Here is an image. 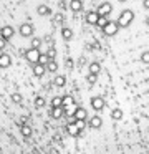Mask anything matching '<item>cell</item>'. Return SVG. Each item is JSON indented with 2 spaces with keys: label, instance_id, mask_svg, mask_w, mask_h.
<instances>
[{
  "label": "cell",
  "instance_id": "obj_1",
  "mask_svg": "<svg viewBox=\"0 0 149 154\" xmlns=\"http://www.w3.org/2000/svg\"><path fill=\"white\" fill-rule=\"evenodd\" d=\"M134 20V12L132 10H123L121 15H119L118 22H116V25H118V28H126L131 25V22Z\"/></svg>",
  "mask_w": 149,
  "mask_h": 154
},
{
  "label": "cell",
  "instance_id": "obj_2",
  "mask_svg": "<svg viewBox=\"0 0 149 154\" xmlns=\"http://www.w3.org/2000/svg\"><path fill=\"white\" fill-rule=\"evenodd\" d=\"M73 119H75V123H85L88 119V113H86L85 108H76L75 113H73Z\"/></svg>",
  "mask_w": 149,
  "mask_h": 154
},
{
  "label": "cell",
  "instance_id": "obj_3",
  "mask_svg": "<svg viewBox=\"0 0 149 154\" xmlns=\"http://www.w3.org/2000/svg\"><path fill=\"white\" fill-rule=\"evenodd\" d=\"M113 12V5L109 4V2H104V4H101L98 7V10H96V14L99 15V17H108L109 14Z\"/></svg>",
  "mask_w": 149,
  "mask_h": 154
},
{
  "label": "cell",
  "instance_id": "obj_4",
  "mask_svg": "<svg viewBox=\"0 0 149 154\" xmlns=\"http://www.w3.org/2000/svg\"><path fill=\"white\" fill-rule=\"evenodd\" d=\"M118 25H116V22H111L109 20L108 23L104 25V28H103V32H104V35H108V37H113V35L118 33Z\"/></svg>",
  "mask_w": 149,
  "mask_h": 154
},
{
  "label": "cell",
  "instance_id": "obj_5",
  "mask_svg": "<svg viewBox=\"0 0 149 154\" xmlns=\"http://www.w3.org/2000/svg\"><path fill=\"white\" fill-rule=\"evenodd\" d=\"M38 57H40V51L35 50V48H30V50L25 53V58L30 61V63H33V65H36V60H38Z\"/></svg>",
  "mask_w": 149,
  "mask_h": 154
},
{
  "label": "cell",
  "instance_id": "obj_6",
  "mask_svg": "<svg viewBox=\"0 0 149 154\" xmlns=\"http://www.w3.org/2000/svg\"><path fill=\"white\" fill-rule=\"evenodd\" d=\"M18 32H20L22 37H32L33 35V25L32 23H22Z\"/></svg>",
  "mask_w": 149,
  "mask_h": 154
},
{
  "label": "cell",
  "instance_id": "obj_7",
  "mask_svg": "<svg viewBox=\"0 0 149 154\" xmlns=\"http://www.w3.org/2000/svg\"><path fill=\"white\" fill-rule=\"evenodd\" d=\"M0 33H2V38H3V40H10V38L13 37V33H15V32H13L12 27H3L2 30H0Z\"/></svg>",
  "mask_w": 149,
  "mask_h": 154
},
{
  "label": "cell",
  "instance_id": "obj_8",
  "mask_svg": "<svg viewBox=\"0 0 149 154\" xmlns=\"http://www.w3.org/2000/svg\"><path fill=\"white\" fill-rule=\"evenodd\" d=\"M36 14L40 15V17H46V15H50L51 14V10H50V7L48 5H38V7H36Z\"/></svg>",
  "mask_w": 149,
  "mask_h": 154
},
{
  "label": "cell",
  "instance_id": "obj_9",
  "mask_svg": "<svg viewBox=\"0 0 149 154\" xmlns=\"http://www.w3.org/2000/svg\"><path fill=\"white\" fill-rule=\"evenodd\" d=\"M98 17H99V15L96 14V12H88V14H86V17H85V20H86V23H89V25H96Z\"/></svg>",
  "mask_w": 149,
  "mask_h": 154
},
{
  "label": "cell",
  "instance_id": "obj_10",
  "mask_svg": "<svg viewBox=\"0 0 149 154\" xmlns=\"http://www.w3.org/2000/svg\"><path fill=\"white\" fill-rule=\"evenodd\" d=\"M91 106L95 108L96 111H101L103 108H104V101H103V98H93V100H91Z\"/></svg>",
  "mask_w": 149,
  "mask_h": 154
},
{
  "label": "cell",
  "instance_id": "obj_11",
  "mask_svg": "<svg viewBox=\"0 0 149 154\" xmlns=\"http://www.w3.org/2000/svg\"><path fill=\"white\" fill-rule=\"evenodd\" d=\"M88 124H89L91 128H95V129H98V128H101L103 121H101V118H99V116H93L91 119L88 121Z\"/></svg>",
  "mask_w": 149,
  "mask_h": 154
},
{
  "label": "cell",
  "instance_id": "obj_12",
  "mask_svg": "<svg viewBox=\"0 0 149 154\" xmlns=\"http://www.w3.org/2000/svg\"><path fill=\"white\" fill-rule=\"evenodd\" d=\"M70 8H71L73 12L83 10V2L81 0H71V2H70Z\"/></svg>",
  "mask_w": 149,
  "mask_h": 154
},
{
  "label": "cell",
  "instance_id": "obj_13",
  "mask_svg": "<svg viewBox=\"0 0 149 154\" xmlns=\"http://www.w3.org/2000/svg\"><path fill=\"white\" fill-rule=\"evenodd\" d=\"M45 66H43V65H35V66H33V75H35V76H43V75H45Z\"/></svg>",
  "mask_w": 149,
  "mask_h": 154
},
{
  "label": "cell",
  "instance_id": "obj_14",
  "mask_svg": "<svg viewBox=\"0 0 149 154\" xmlns=\"http://www.w3.org/2000/svg\"><path fill=\"white\" fill-rule=\"evenodd\" d=\"M61 37H63V40H71V37H73V32H71V28H68V27H63V28H61Z\"/></svg>",
  "mask_w": 149,
  "mask_h": 154
},
{
  "label": "cell",
  "instance_id": "obj_15",
  "mask_svg": "<svg viewBox=\"0 0 149 154\" xmlns=\"http://www.w3.org/2000/svg\"><path fill=\"white\" fill-rule=\"evenodd\" d=\"M7 66H10V57L8 55H0V68H7Z\"/></svg>",
  "mask_w": 149,
  "mask_h": 154
},
{
  "label": "cell",
  "instance_id": "obj_16",
  "mask_svg": "<svg viewBox=\"0 0 149 154\" xmlns=\"http://www.w3.org/2000/svg\"><path fill=\"white\" fill-rule=\"evenodd\" d=\"M45 70H48V71H51V73H55V71L58 70V65H56V61H55V60H50L48 63L45 65Z\"/></svg>",
  "mask_w": 149,
  "mask_h": 154
},
{
  "label": "cell",
  "instance_id": "obj_17",
  "mask_svg": "<svg viewBox=\"0 0 149 154\" xmlns=\"http://www.w3.org/2000/svg\"><path fill=\"white\" fill-rule=\"evenodd\" d=\"M99 71H101V66H99V63L93 61V63L89 65V73H91V75H98Z\"/></svg>",
  "mask_w": 149,
  "mask_h": 154
},
{
  "label": "cell",
  "instance_id": "obj_18",
  "mask_svg": "<svg viewBox=\"0 0 149 154\" xmlns=\"http://www.w3.org/2000/svg\"><path fill=\"white\" fill-rule=\"evenodd\" d=\"M108 17H98V20H96V27H99L103 30V28H104V25L108 23Z\"/></svg>",
  "mask_w": 149,
  "mask_h": 154
},
{
  "label": "cell",
  "instance_id": "obj_19",
  "mask_svg": "<svg viewBox=\"0 0 149 154\" xmlns=\"http://www.w3.org/2000/svg\"><path fill=\"white\" fill-rule=\"evenodd\" d=\"M42 38H38V37H33L32 38V48H35V50H38L40 47H42Z\"/></svg>",
  "mask_w": 149,
  "mask_h": 154
},
{
  "label": "cell",
  "instance_id": "obj_20",
  "mask_svg": "<svg viewBox=\"0 0 149 154\" xmlns=\"http://www.w3.org/2000/svg\"><path fill=\"white\" fill-rule=\"evenodd\" d=\"M65 83H66V78L61 76V75H58V76L55 78V85H56V86H65Z\"/></svg>",
  "mask_w": 149,
  "mask_h": 154
},
{
  "label": "cell",
  "instance_id": "obj_21",
  "mask_svg": "<svg viewBox=\"0 0 149 154\" xmlns=\"http://www.w3.org/2000/svg\"><path fill=\"white\" fill-rule=\"evenodd\" d=\"M61 113H63L61 106H58V108H53V111H51V116H53V118H60V116H61Z\"/></svg>",
  "mask_w": 149,
  "mask_h": 154
},
{
  "label": "cell",
  "instance_id": "obj_22",
  "mask_svg": "<svg viewBox=\"0 0 149 154\" xmlns=\"http://www.w3.org/2000/svg\"><path fill=\"white\" fill-rule=\"evenodd\" d=\"M111 116H113V119H121V118H123L121 109H114V111L111 113Z\"/></svg>",
  "mask_w": 149,
  "mask_h": 154
},
{
  "label": "cell",
  "instance_id": "obj_23",
  "mask_svg": "<svg viewBox=\"0 0 149 154\" xmlns=\"http://www.w3.org/2000/svg\"><path fill=\"white\" fill-rule=\"evenodd\" d=\"M51 106H53V108L63 106V103H61V98H53V101H51Z\"/></svg>",
  "mask_w": 149,
  "mask_h": 154
},
{
  "label": "cell",
  "instance_id": "obj_24",
  "mask_svg": "<svg viewBox=\"0 0 149 154\" xmlns=\"http://www.w3.org/2000/svg\"><path fill=\"white\" fill-rule=\"evenodd\" d=\"M35 106H36V108H43V106H45V100L38 96V98L35 100Z\"/></svg>",
  "mask_w": 149,
  "mask_h": 154
},
{
  "label": "cell",
  "instance_id": "obj_25",
  "mask_svg": "<svg viewBox=\"0 0 149 154\" xmlns=\"http://www.w3.org/2000/svg\"><path fill=\"white\" fill-rule=\"evenodd\" d=\"M22 134L23 136H30V134H32V128L30 126H22Z\"/></svg>",
  "mask_w": 149,
  "mask_h": 154
},
{
  "label": "cell",
  "instance_id": "obj_26",
  "mask_svg": "<svg viewBox=\"0 0 149 154\" xmlns=\"http://www.w3.org/2000/svg\"><path fill=\"white\" fill-rule=\"evenodd\" d=\"M96 78H98V75H91V73H89L88 75V78H86V80H88V83H96Z\"/></svg>",
  "mask_w": 149,
  "mask_h": 154
},
{
  "label": "cell",
  "instance_id": "obj_27",
  "mask_svg": "<svg viewBox=\"0 0 149 154\" xmlns=\"http://www.w3.org/2000/svg\"><path fill=\"white\" fill-rule=\"evenodd\" d=\"M142 61H144V63H147V61H149V53H147V51L142 53Z\"/></svg>",
  "mask_w": 149,
  "mask_h": 154
},
{
  "label": "cell",
  "instance_id": "obj_28",
  "mask_svg": "<svg viewBox=\"0 0 149 154\" xmlns=\"http://www.w3.org/2000/svg\"><path fill=\"white\" fill-rule=\"evenodd\" d=\"M12 100L18 103V101H22V96H20V94H13V96H12Z\"/></svg>",
  "mask_w": 149,
  "mask_h": 154
},
{
  "label": "cell",
  "instance_id": "obj_29",
  "mask_svg": "<svg viewBox=\"0 0 149 154\" xmlns=\"http://www.w3.org/2000/svg\"><path fill=\"white\" fill-rule=\"evenodd\" d=\"M7 45V40H3V38H0V50H3Z\"/></svg>",
  "mask_w": 149,
  "mask_h": 154
},
{
  "label": "cell",
  "instance_id": "obj_30",
  "mask_svg": "<svg viewBox=\"0 0 149 154\" xmlns=\"http://www.w3.org/2000/svg\"><path fill=\"white\" fill-rule=\"evenodd\" d=\"M142 7H144V8H149V0H144V2H142Z\"/></svg>",
  "mask_w": 149,
  "mask_h": 154
},
{
  "label": "cell",
  "instance_id": "obj_31",
  "mask_svg": "<svg viewBox=\"0 0 149 154\" xmlns=\"http://www.w3.org/2000/svg\"><path fill=\"white\" fill-rule=\"evenodd\" d=\"M118 2H121V4H123V2H128V0H118Z\"/></svg>",
  "mask_w": 149,
  "mask_h": 154
}]
</instances>
